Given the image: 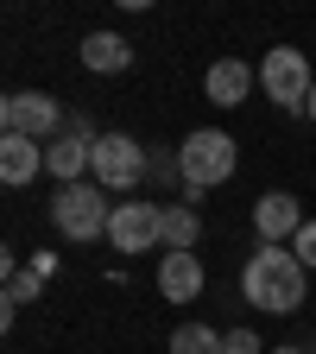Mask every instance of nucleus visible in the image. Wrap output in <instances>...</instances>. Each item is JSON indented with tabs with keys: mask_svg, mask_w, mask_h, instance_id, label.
<instances>
[{
	"mask_svg": "<svg viewBox=\"0 0 316 354\" xmlns=\"http://www.w3.org/2000/svg\"><path fill=\"white\" fill-rule=\"evenodd\" d=\"M196 234H203V221L190 203H165V253H196Z\"/></svg>",
	"mask_w": 316,
	"mask_h": 354,
	"instance_id": "obj_14",
	"label": "nucleus"
},
{
	"mask_svg": "<svg viewBox=\"0 0 316 354\" xmlns=\"http://www.w3.org/2000/svg\"><path fill=\"white\" fill-rule=\"evenodd\" d=\"M259 88L272 95L279 108H310V88H316V76H310V57L297 51V44H272V51L259 57Z\"/></svg>",
	"mask_w": 316,
	"mask_h": 354,
	"instance_id": "obj_5",
	"label": "nucleus"
},
{
	"mask_svg": "<svg viewBox=\"0 0 316 354\" xmlns=\"http://www.w3.org/2000/svg\"><path fill=\"white\" fill-rule=\"evenodd\" d=\"M253 82H259V70L241 64V57H221V64H209V76H203V88H209L215 108H241V102L253 95Z\"/></svg>",
	"mask_w": 316,
	"mask_h": 354,
	"instance_id": "obj_10",
	"label": "nucleus"
},
{
	"mask_svg": "<svg viewBox=\"0 0 316 354\" xmlns=\"http://www.w3.org/2000/svg\"><path fill=\"white\" fill-rule=\"evenodd\" d=\"M272 354H297V348H272Z\"/></svg>",
	"mask_w": 316,
	"mask_h": 354,
	"instance_id": "obj_20",
	"label": "nucleus"
},
{
	"mask_svg": "<svg viewBox=\"0 0 316 354\" xmlns=\"http://www.w3.org/2000/svg\"><path fill=\"white\" fill-rule=\"evenodd\" d=\"M304 114H310V120H316V88H310V108H304Z\"/></svg>",
	"mask_w": 316,
	"mask_h": 354,
	"instance_id": "obj_19",
	"label": "nucleus"
},
{
	"mask_svg": "<svg viewBox=\"0 0 316 354\" xmlns=\"http://www.w3.org/2000/svg\"><path fill=\"white\" fill-rule=\"evenodd\" d=\"M158 291H165V304H190L203 291V259L196 253H165L158 259Z\"/></svg>",
	"mask_w": 316,
	"mask_h": 354,
	"instance_id": "obj_11",
	"label": "nucleus"
},
{
	"mask_svg": "<svg viewBox=\"0 0 316 354\" xmlns=\"http://www.w3.org/2000/svg\"><path fill=\"white\" fill-rule=\"evenodd\" d=\"M228 354H259V335L253 329H228Z\"/></svg>",
	"mask_w": 316,
	"mask_h": 354,
	"instance_id": "obj_18",
	"label": "nucleus"
},
{
	"mask_svg": "<svg viewBox=\"0 0 316 354\" xmlns=\"http://www.w3.org/2000/svg\"><path fill=\"white\" fill-rule=\"evenodd\" d=\"M253 228H259V247H285L304 234V203L291 190H266L253 203Z\"/></svg>",
	"mask_w": 316,
	"mask_h": 354,
	"instance_id": "obj_9",
	"label": "nucleus"
},
{
	"mask_svg": "<svg viewBox=\"0 0 316 354\" xmlns=\"http://www.w3.org/2000/svg\"><path fill=\"white\" fill-rule=\"evenodd\" d=\"M64 108L44 95V88H13L7 102H0V133H13V140H38V146H51L57 133H64Z\"/></svg>",
	"mask_w": 316,
	"mask_h": 354,
	"instance_id": "obj_4",
	"label": "nucleus"
},
{
	"mask_svg": "<svg viewBox=\"0 0 316 354\" xmlns=\"http://www.w3.org/2000/svg\"><path fill=\"white\" fill-rule=\"evenodd\" d=\"M310 354H316V348H310Z\"/></svg>",
	"mask_w": 316,
	"mask_h": 354,
	"instance_id": "obj_21",
	"label": "nucleus"
},
{
	"mask_svg": "<svg viewBox=\"0 0 316 354\" xmlns=\"http://www.w3.org/2000/svg\"><path fill=\"white\" fill-rule=\"evenodd\" d=\"M291 253L304 259V272H316V221H304V234L291 241Z\"/></svg>",
	"mask_w": 316,
	"mask_h": 354,
	"instance_id": "obj_17",
	"label": "nucleus"
},
{
	"mask_svg": "<svg viewBox=\"0 0 316 354\" xmlns=\"http://www.w3.org/2000/svg\"><path fill=\"white\" fill-rule=\"evenodd\" d=\"M38 165H44V146L38 140H13V133H0V184H7V190L32 184Z\"/></svg>",
	"mask_w": 316,
	"mask_h": 354,
	"instance_id": "obj_12",
	"label": "nucleus"
},
{
	"mask_svg": "<svg viewBox=\"0 0 316 354\" xmlns=\"http://www.w3.org/2000/svg\"><path fill=\"white\" fill-rule=\"evenodd\" d=\"M108 215H114V203H108V190L102 184H57V196H51V228L64 234V241H108Z\"/></svg>",
	"mask_w": 316,
	"mask_h": 354,
	"instance_id": "obj_3",
	"label": "nucleus"
},
{
	"mask_svg": "<svg viewBox=\"0 0 316 354\" xmlns=\"http://www.w3.org/2000/svg\"><path fill=\"white\" fill-rule=\"evenodd\" d=\"M38 279H44L38 266H32V272H13V279H7V310H13V304H26V297H38Z\"/></svg>",
	"mask_w": 316,
	"mask_h": 354,
	"instance_id": "obj_16",
	"label": "nucleus"
},
{
	"mask_svg": "<svg viewBox=\"0 0 316 354\" xmlns=\"http://www.w3.org/2000/svg\"><path fill=\"white\" fill-rule=\"evenodd\" d=\"M95 140H102V133H89V120H76V114H70V120H64V133L44 146V171H51L57 184H82V177L95 171Z\"/></svg>",
	"mask_w": 316,
	"mask_h": 354,
	"instance_id": "obj_7",
	"label": "nucleus"
},
{
	"mask_svg": "<svg viewBox=\"0 0 316 354\" xmlns=\"http://www.w3.org/2000/svg\"><path fill=\"white\" fill-rule=\"evenodd\" d=\"M241 171V146H234V133H221V127H196L184 146H177V177L190 184V203L215 184H228V177Z\"/></svg>",
	"mask_w": 316,
	"mask_h": 354,
	"instance_id": "obj_2",
	"label": "nucleus"
},
{
	"mask_svg": "<svg viewBox=\"0 0 316 354\" xmlns=\"http://www.w3.org/2000/svg\"><path fill=\"white\" fill-rule=\"evenodd\" d=\"M171 354H228V335H215L209 323H184L171 335Z\"/></svg>",
	"mask_w": 316,
	"mask_h": 354,
	"instance_id": "obj_15",
	"label": "nucleus"
},
{
	"mask_svg": "<svg viewBox=\"0 0 316 354\" xmlns=\"http://www.w3.org/2000/svg\"><path fill=\"white\" fill-rule=\"evenodd\" d=\"M241 291L253 310H272V317H291L304 304V259L291 247H259L241 272Z\"/></svg>",
	"mask_w": 316,
	"mask_h": 354,
	"instance_id": "obj_1",
	"label": "nucleus"
},
{
	"mask_svg": "<svg viewBox=\"0 0 316 354\" xmlns=\"http://www.w3.org/2000/svg\"><path fill=\"white\" fill-rule=\"evenodd\" d=\"M146 171H152V158L140 152V140H127V133H102L95 140V171L89 177H95L102 190H133Z\"/></svg>",
	"mask_w": 316,
	"mask_h": 354,
	"instance_id": "obj_8",
	"label": "nucleus"
},
{
	"mask_svg": "<svg viewBox=\"0 0 316 354\" xmlns=\"http://www.w3.org/2000/svg\"><path fill=\"white\" fill-rule=\"evenodd\" d=\"M108 247L114 253H152V247H165V203H114Z\"/></svg>",
	"mask_w": 316,
	"mask_h": 354,
	"instance_id": "obj_6",
	"label": "nucleus"
},
{
	"mask_svg": "<svg viewBox=\"0 0 316 354\" xmlns=\"http://www.w3.org/2000/svg\"><path fill=\"white\" fill-rule=\"evenodd\" d=\"M133 64V44L120 32H89L82 38V70H95V76H120Z\"/></svg>",
	"mask_w": 316,
	"mask_h": 354,
	"instance_id": "obj_13",
	"label": "nucleus"
}]
</instances>
